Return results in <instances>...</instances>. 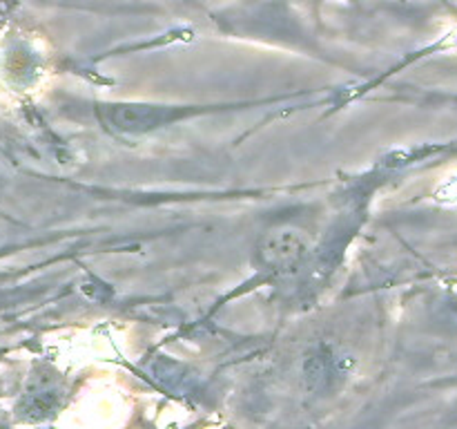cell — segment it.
<instances>
[{
    "instance_id": "obj_1",
    "label": "cell",
    "mask_w": 457,
    "mask_h": 429,
    "mask_svg": "<svg viewBox=\"0 0 457 429\" xmlns=\"http://www.w3.org/2000/svg\"><path fill=\"white\" fill-rule=\"evenodd\" d=\"M308 240L297 228H279L263 237L259 246L263 264L270 268H290L306 255Z\"/></svg>"
}]
</instances>
